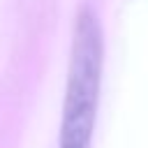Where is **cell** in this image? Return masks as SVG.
<instances>
[{
	"label": "cell",
	"mask_w": 148,
	"mask_h": 148,
	"mask_svg": "<svg viewBox=\"0 0 148 148\" xmlns=\"http://www.w3.org/2000/svg\"><path fill=\"white\" fill-rule=\"evenodd\" d=\"M102 62L104 35L99 16L90 5H81L72 32L58 148H90L99 102Z\"/></svg>",
	"instance_id": "obj_1"
}]
</instances>
